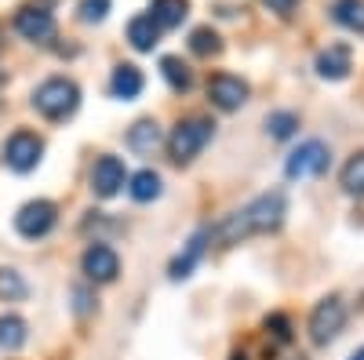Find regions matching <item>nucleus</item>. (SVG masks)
Returning a JSON list of instances; mask_svg holds the SVG:
<instances>
[{
  "label": "nucleus",
  "mask_w": 364,
  "mask_h": 360,
  "mask_svg": "<svg viewBox=\"0 0 364 360\" xmlns=\"http://www.w3.org/2000/svg\"><path fill=\"white\" fill-rule=\"evenodd\" d=\"M284 215H288V200H284L281 190H273V193H262V197H255L252 204H245L240 212L226 215L215 229H211V236H215L223 248H230V244H240V240H248V236H255V233L281 229Z\"/></svg>",
  "instance_id": "nucleus-1"
},
{
  "label": "nucleus",
  "mask_w": 364,
  "mask_h": 360,
  "mask_svg": "<svg viewBox=\"0 0 364 360\" xmlns=\"http://www.w3.org/2000/svg\"><path fill=\"white\" fill-rule=\"evenodd\" d=\"M77 102H80V92H77V84L66 80V77H51V80H44L37 92H33V106H37V113H44L48 120H66V116H73Z\"/></svg>",
  "instance_id": "nucleus-2"
},
{
  "label": "nucleus",
  "mask_w": 364,
  "mask_h": 360,
  "mask_svg": "<svg viewBox=\"0 0 364 360\" xmlns=\"http://www.w3.org/2000/svg\"><path fill=\"white\" fill-rule=\"evenodd\" d=\"M211 135H215V124H211V120H204V116L178 120V128H175L171 138H168L171 160H175V164H190L200 149L211 142Z\"/></svg>",
  "instance_id": "nucleus-3"
},
{
  "label": "nucleus",
  "mask_w": 364,
  "mask_h": 360,
  "mask_svg": "<svg viewBox=\"0 0 364 360\" xmlns=\"http://www.w3.org/2000/svg\"><path fill=\"white\" fill-rule=\"evenodd\" d=\"M343 324H346V306H343V298L339 295H328L317 302L314 317H310V339L317 346H328L331 339H336L343 332Z\"/></svg>",
  "instance_id": "nucleus-4"
},
{
  "label": "nucleus",
  "mask_w": 364,
  "mask_h": 360,
  "mask_svg": "<svg viewBox=\"0 0 364 360\" xmlns=\"http://www.w3.org/2000/svg\"><path fill=\"white\" fill-rule=\"evenodd\" d=\"M58 222V207L51 200H29L18 207V215H15V229L26 236V240H41L55 229Z\"/></svg>",
  "instance_id": "nucleus-5"
},
{
  "label": "nucleus",
  "mask_w": 364,
  "mask_h": 360,
  "mask_svg": "<svg viewBox=\"0 0 364 360\" xmlns=\"http://www.w3.org/2000/svg\"><path fill=\"white\" fill-rule=\"evenodd\" d=\"M328 160H331L328 146L317 142V138H310V142H302L295 153L288 157L284 171H288V178H317V175L328 168Z\"/></svg>",
  "instance_id": "nucleus-6"
},
{
  "label": "nucleus",
  "mask_w": 364,
  "mask_h": 360,
  "mask_svg": "<svg viewBox=\"0 0 364 360\" xmlns=\"http://www.w3.org/2000/svg\"><path fill=\"white\" fill-rule=\"evenodd\" d=\"M41 153H44V142L33 131H15L4 142V164L11 171H33L41 164Z\"/></svg>",
  "instance_id": "nucleus-7"
},
{
  "label": "nucleus",
  "mask_w": 364,
  "mask_h": 360,
  "mask_svg": "<svg viewBox=\"0 0 364 360\" xmlns=\"http://www.w3.org/2000/svg\"><path fill=\"white\" fill-rule=\"evenodd\" d=\"M208 99H211V106L233 113V109H240L248 102V84L240 77H233V73H215L208 80Z\"/></svg>",
  "instance_id": "nucleus-8"
},
{
  "label": "nucleus",
  "mask_w": 364,
  "mask_h": 360,
  "mask_svg": "<svg viewBox=\"0 0 364 360\" xmlns=\"http://www.w3.org/2000/svg\"><path fill=\"white\" fill-rule=\"evenodd\" d=\"M15 29L26 37V40H33V44H48L55 37V18L48 8H33V4H26L15 11Z\"/></svg>",
  "instance_id": "nucleus-9"
},
{
  "label": "nucleus",
  "mask_w": 364,
  "mask_h": 360,
  "mask_svg": "<svg viewBox=\"0 0 364 360\" xmlns=\"http://www.w3.org/2000/svg\"><path fill=\"white\" fill-rule=\"evenodd\" d=\"M80 266H84V277H87L91 284H109V280H117V273H120V258H117V251L106 248V244H91V248L84 251Z\"/></svg>",
  "instance_id": "nucleus-10"
},
{
  "label": "nucleus",
  "mask_w": 364,
  "mask_h": 360,
  "mask_svg": "<svg viewBox=\"0 0 364 360\" xmlns=\"http://www.w3.org/2000/svg\"><path fill=\"white\" fill-rule=\"evenodd\" d=\"M124 160L120 157H99L95 168H91V190H95V197L109 200L120 193V186H124Z\"/></svg>",
  "instance_id": "nucleus-11"
},
{
  "label": "nucleus",
  "mask_w": 364,
  "mask_h": 360,
  "mask_svg": "<svg viewBox=\"0 0 364 360\" xmlns=\"http://www.w3.org/2000/svg\"><path fill=\"white\" fill-rule=\"evenodd\" d=\"M208 240H211V229H197V233L186 240V248L175 255V262H171V269H168L171 280H182V277L193 273V266L200 262V255H204V248H208Z\"/></svg>",
  "instance_id": "nucleus-12"
},
{
  "label": "nucleus",
  "mask_w": 364,
  "mask_h": 360,
  "mask_svg": "<svg viewBox=\"0 0 364 360\" xmlns=\"http://www.w3.org/2000/svg\"><path fill=\"white\" fill-rule=\"evenodd\" d=\"M353 70V51L346 44H328L321 55H317V73L324 80H343L346 73Z\"/></svg>",
  "instance_id": "nucleus-13"
},
{
  "label": "nucleus",
  "mask_w": 364,
  "mask_h": 360,
  "mask_svg": "<svg viewBox=\"0 0 364 360\" xmlns=\"http://www.w3.org/2000/svg\"><path fill=\"white\" fill-rule=\"evenodd\" d=\"M186 11H190V0H154V4H149V18L157 22V29H175V26H182Z\"/></svg>",
  "instance_id": "nucleus-14"
},
{
  "label": "nucleus",
  "mask_w": 364,
  "mask_h": 360,
  "mask_svg": "<svg viewBox=\"0 0 364 360\" xmlns=\"http://www.w3.org/2000/svg\"><path fill=\"white\" fill-rule=\"evenodd\" d=\"M128 40H132L135 51H154L157 40H161V29H157V22L149 15H139V18L128 22Z\"/></svg>",
  "instance_id": "nucleus-15"
},
{
  "label": "nucleus",
  "mask_w": 364,
  "mask_h": 360,
  "mask_svg": "<svg viewBox=\"0 0 364 360\" xmlns=\"http://www.w3.org/2000/svg\"><path fill=\"white\" fill-rule=\"evenodd\" d=\"M142 73H139V66H117L113 70V80H109V87H113V95L117 99H139L142 95Z\"/></svg>",
  "instance_id": "nucleus-16"
},
{
  "label": "nucleus",
  "mask_w": 364,
  "mask_h": 360,
  "mask_svg": "<svg viewBox=\"0 0 364 360\" xmlns=\"http://www.w3.org/2000/svg\"><path fill=\"white\" fill-rule=\"evenodd\" d=\"M128 149H135V153H154V149L161 146V128L157 120H139V124L128 131Z\"/></svg>",
  "instance_id": "nucleus-17"
},
{
  "label": "nucleus",
  "mask_w": 364,
  "mask_h": 360,
  "mask_svg": "<svg viewBox=\"0 0 364 360\" xmlns=\"http://www.w3.org/2000/svg\"><path fill=\"white\" fill-rule=\"evenodd\" d=\"M331 18L346 29H353V33H364V0H336Z\"/></svg>",
  "instance_id": "nucleus-18"
},
{
  "label": "nucleus",
  "mask_w": 364,
  "mask_h": 360,
  "mask_svg": "<svg viewBox=\"0 0 364 360\" xmlns=\"http://www.w3.org/2000/svg\"><path fill=\"white\" fill-rule=\"evenodd\" d=\"M161 73H164V80L171 84V92H190L193 87V73H190V66L182 62V58H161Z\"/></svg>",
  "instance_id": "nucleus-19"
},
{
  "label": "nucleus",
  "mask_w": 364,
  "mask_h": 360,
  "mask_svg": "<svg viewBox=\"0 0 364 360\" xmlns=\"http://www.w3.org/2000/svg\"><path fill=\"white\" fill-rule=\"evenodd\" d=\"M22 342H26V320H22V317H15V313L0 317V349L15 353Z\"/></svg>",
  "instance_id": "nucleus-20"
},
{
  "label": "nucleus",
  "mask_w": 364,
  "mask_h": 360,
  "mask_svg": "<svg viewBox=\"0 0 364 360\" xmlns=\"http://www.w3.org/2000/svg\"><path fill=\"white\" fill-rule=\"evenodd\" d=\"M128 193L135 197V200H157L161 197V175L157 171H139V175H132V186H128Z\"/></svg>",
  "instance_id": "nucleus-21"
},
{
  "label": "nucleus",
  "mask_w": 364,
  "mask_h": 360,
  "mask_svg": "<svg viewBox=\"0 0 364 360\" xmlns=\"http://www.w3.org/2000/svg\"><path fill=\"white\" fill-rule=\"evenodd\" d=\"M190 51H193V55H200V58L219 55V51H223V40H219L215 29L200 26V29H193V33H190Z\"/></svg>",
  "instance_id": "nucleus-22"
},
{
  "label": "nucleus",
  "mask_w": 364,
  "mask_h": 360,
  "mask_svg": "<svg viewBox=\"0 0 364 360\" xmlns=\"http://www.w3.org/2000/svg\"><path fill=\"white\" fill-rule=\"evenodd\" d=\"M343 190L353 197H364V153L350 157V164L343 168Z\"/></svg>",
  "instance_id": "nucleus-23"
},
{
  "label": "nucleus",
  "mask_w": 364,
  "mask_h": 360,
  "mask_svg": "<svg viewBox=\"0 0 364 360\" xmlns=\"http://www.w3.org/2000/svg\"><path fill=\"white\" fill-rule=\"evenodd\" d=\"M295 128H299V116H295V113H269V116H266V131H269L273 138H291Z\"/></svg>",
  "instance_id": "nucleus-24"
},
{
  "label": "nucleus",
  "mask_w": 364,
  "mask_h": 360,
  "mask_svg": "<svg viewBox=\"0 0 364 360\" xmlns=\"http://www.w3.org/2000/svg\"><path fill=\"white\" fill-rule=\"evenodd\" d=\"M26 295V280L15 273V269H0V298L4 302H15V298Z\"/></svg>",
  "instance_id": "nucleus-25"
},
{
  "label": "nucleus",
  "mask_w": 364,
  "mask_h": 360,
  "mask_svg": "<svg viewBox=\"0 0 364 360\" xmlns=\"http://www.w3.org/2000/svg\"><path fill=\"white\" fill-rule=\"evenodd\" d=\"M266 332L277 342H291V320L284 313H273V317H266Z\"/></svg>",
  "instance_id": "nucleus-26"
},
{
  "label": "nucleus",
  "mask_w": 364,
  "mask_h": 360,
  "mask_svg": "<svg viewBox=\"0 0 364 360\" xmlns=\"http://www.w3.org/2000/svg\"><path fill=\"white\" fill-rule=\"evenodd\" d=\"M109 11V0H80V18L84 22H102Z\"/></svg>",
  "instance_id": "nucleus-27"
},
{
  "label": "nucleus",
  "mask_w": 364,
  "mask_h": 360,
  "mask_svg": "<svg viewBox=\"0 0 364 360\" xmlns=\"http://www.w3.org/2000/svg\"><path fill=\"white\" fill-rule=\"evenodd\" d=\"M73 298H77V302H73V310H77L80 317H84V313H91V310H95V306H91V295H87L84 288H77V291H73Z\"/></svg>",
  "instance_id": "nucleus-28"
},
{
  "label": "nucleus",
  "mask_w": 364,
  "mask_h": 360,
  "mask_svg": "<svg viewBox=\"0 0 364 360\" xmlns=\"http://www.w3.org/2000/svg\"><path fill=\"white\" fill-rule=\"evenodd\" d=\"M266 8L277 11V15H291V11L299 8V0H266Z\"/></svg>",
  "instance_id": "nucleus-29"
},
{
  "label": "nucleus",
  "mask_w": 364,
  "mask_h": 360,
  "mask_svg": "<svg viewBox=\"0 0 364 360\" xmlns=\"http://www.w3.org/2000/svg\"><path fill=\"white\" fill-rule=\"evenodd\" d=\"M350 360H364V349H357V353H353V356H350Z\"/></svg>",
  "instance_id": "nucleus-30"
},
{
  "label": "nucleus",
  "mask_w": 364,
  "mask_h": 360,
  "mask_svg": "<svg viewBox=\"0 0 364 360\" xmlns=\"http://www.w3.org/2000/svg\"><path fill=\"white\" fill-rule=\"evenodd\" d=\"M233 360H248V356H245V353H233Z\"/></svg>",
  "instance_id": "nucleus-31"
},
{
  "label": "nucleus",
  "mask_w": 364,
  "mask_h": 360,
  "mask_svg": "<svg viewBox=\"0 0 364 360\" xmlns=\"http://www.w3.org/2000/svg\"><path fill=\"white\" fill-rule=\"evenodd\" d=\"M0 84H4V70H0Z\"/></svg>",
  "instance_id": "nucleus-32"
}]
</instances>
